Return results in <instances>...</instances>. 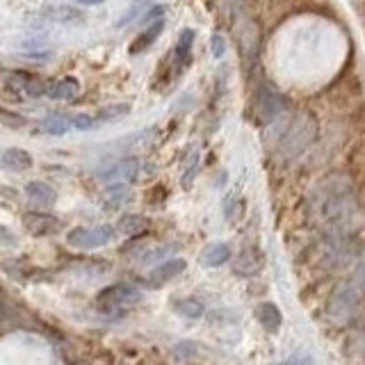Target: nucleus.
<instances>
[{
  "mask_svg": "<svg viewBox=\"0 0 365 365\" xmlns=\"http://www.w3.org/2000/svg\"><path fill=\"white\" fill-rule=\"evenodd\" d=\"M308 201H310V211L336 231H343V226L349 222V217L359 208L354 183L347 176H331L327 181H322L310 192Z\"/></svg>",
  "mask_w": 365,
  "mask_h": 365,
  "instance_id": "nucleus-1",
  "label": "nucleus"
},
{
  "mask_svg": "<svg viewBox=\"0 0 365 365\" xmlns=\"http://www.w3.org/2000/svg\"><path fill=\"white\" fill-rule=\"evenodd\" d=\"M315 119L310 114H299L297 119L292 121V126L285 133L283 142H281V151L285 155H299L306 146L313 142L315 137Z\"/></svg>",
  "mask_w": 365,
  "mask_h": 365,
  "instance_id": "nucleus-2",
  "label": "nucleus"
},
{
  "mask_svg": "<svg viewBox=\"0 0 365 365\" xmlns=\"http://www.w3.org/2000/svg\"><path fill=\"white\" fill-rule=\"evenodd\" d=\"M114 238V226L110 224H100V226L87 229V226H75L66 233V244L73 249H98L105 247Z\"/></svg>",
  "mask_w": 365,
  "mask_h": 365,
  "instance_id": "nucleus-3",
  "label": "nucleus"
},
{
  "mask_svg": "<svg viewBox=\"0 0 365 365\" xmlns=\"http://www.w3.org/2000/svg\"><path fill=\"white\" fill-rule=\"evenodd\" d=\"M359 301H361V283L345 281L331 292V297L327 301V313L331 317H347L354 313Z\"/></svg>",
  "mask_w": 365,
  "mask_h": 365,
  "instance_id": "nucleus-4",
  "label": "nucleus"
},
{
  "mask_svg": "<svg viewBox=\"0 0 365 365\" xmlns=\"http://www.w3.org/2000/svg\"><path fill=\"white\" fill-rule=\"evenodd\" d=\"M142 299V292H139L135 285H126V283H116L112 288H105L103 292L96 297L98 308L103 310H114L119 306H128L135 304V301Z\"/></svg>",
  "mask_w": 365,
  "mask_h": 365,
  "instance_id": "nucleus-5",
  "label": "nucleus"
},
{
  "mask_svg": "<svg viewBox=\"0 0 365 365\" xmlns=\"http://www.w3.org/2000/svg\"><path fill=\"white\" fill-rule=\"evenodd\" d=\"M347 172H349V181L354 183L356 204L365 206V139H361V142L354 146V151L349 153Z\"/></svg>",
  "mask_w": 365,
  "mask_h": 365,
  "instance_id": "nucleus-6",
  "label": "nucleus"
},
{
  "mask_svg": "<svg viewBox=\"0 0 365 365\" xmlns=\"http://www.w3.org/2000/svg\"><path fill=\"white\" fill-rule=\"evenodd\" d=\"M285 107H288V100L274 89L260 87L258 94H256V110H258V114H260V121L271 123L283 114Z\"/></svg>",
  "mask_w": 365,
  "mask_h": 365,
  "instance_id": "nucleus-7",
  "label": "nucleus"
},
{
  "mask_svg": "<svg viewBox=\"0 0 365 365\" xmlns=\"http://www.w3.org/2000/svg\"><path fill=\"white\" fill-rule=\"evenodd\" d=\"M35 165L33 155L26 149H19V146H7V149H0V169L5 172H30Z\"/></svg>",
  "mask_w": 365,
  "mask_h": 365,
  "instance_id": "nucleus-8",
  "label": "nucleus"
},
{
  "mask_svg": "<svg viewBox=\"0 0 365 365\" xmlns=\"http://www.w3.org/2000/svg\"><path fill=\"white\" fill-rule=\"evenodd\" d=\"M142 162L139 158H123L119 162H114L112 167H107L105 172H100V178L107 183H123V181H133L139 174Z\"/></svg>",
  "mask_w": 365,
  "mask_h": 365,
  "instance_id": "nucleus-9",
  "label": "nucleus"
},
{
  "mask_svg": "<svg viewBox=\"0 0 365 365\" xmlns=\"http://www.w3.org/2000/svg\"><path fill=\"white\" fill-rule=\"evenodd\" d=\"M21 222H23V226L30 233H35V235H53V233H57L62 229V222L57 217L46 215V213H26L21 217Z\"/></svg>",
  "mask_w": 365,
  "mask_h": 365,
  "instance_id": "nucleus-10",
  "label": "nucleus"
},
{
  "mask_svg": "<svg viewBox=\"0 0 365 365\" xmlns=\"http://www.w3.org/2000/svg\"><path fill=\"white\" fill-rule=\"evenodd\" d=\"M42 17L48 23H60V26H75V23L84 21L82 10L75 5H48L42 10Z\"/></svg>",
  "mask_w": 365,
  "mask_h": 365,
  "instance_id": "nucleus-11",
  "label": "nucleus"
},
{
  "mask_svg": "<svg viewBox=\"0 0 365 365\" xmlns=\"http://www.w3.org/2000/svg\"><path fill=\"white\" fill-rule=\"evenodd\" d=\"M194 37H197V35H194L192 28H185V30H181V35H178V42L174 46V60H172L176 73H181V71H185V69L190 66Z\"/></svg>",
  "mask_w": 365,
  "mask_h": 365,
  "instance_id": "nucleus-12",
  "label": "nucleus"
},
{
  "mask_svg": "<svg viewBox=\"0 0 365 365\" xmlns=\"http://www.w3.org/2000/svg\"><path fill=\"white\" fill-rule=\"evenodd\" d=\"M162 30H165V19L151 21L149 26H146L144 33H139L135 42L130 44L128 53H130V55H139V53H144L146 48H151V46L158 42V37L162 35Z\"/></svg>",
  "mask_w": 365,
  "mask_h": 365,
  "instance_id": "nucleus-13",
  "label": "nucleus"
},
{
  "mask_svg": "<svg viewBox=\"0 0 365 365\" xmlns=\"http://www.w3.org/2000/svg\"><path fill=\"white\" fill-rule=\"evenodd\" d=\"M185 267H188V262H185L183 258H174V260H167V262H160L158 267L151 269L149 274V283H153L155 288L167 281H172V278H176L178 274H183Z\"/></svg>",
  "mask_w": 365,
  "mask_h": 365,
  "instance_id": "nucleus-14",
  "label": "nucleus"
},
{
  "mask_svg": "<svg viewBox=\"0 0 365 365\" xmlns=\"http://www.w3.org/2000/svg\"><path fill=\"white\" fill-rule=\"evenodd\" d=\"M78 96H80V82H78V78L66 75V78H60V80H53V87H51L48 98L71 103V100H75Z\"/></svg>",
  "mask_w": 365,
  "mask_h": 365,
  "instance_id": "nucleus-15",
  "label": "nucleus"
},
{
  "mask_svg": "<svg viewBox=\"0 0 365 365\" xmlns=\"http://www.w3.org/2000/svg\"><path fill=\"white\" fill-rule=\"evenodd\" d=\"M26 194L33 204L42 206V208H48V206H55L57 201V192L55 188H51L48 183H42V181H30L26 185Z\"/></svg>",
  "mask_w": 365,
  "mask_h": 365,
  "instance_id": "nucleus-16",
  "label": "nucleus"
},
{
  "mask_svg": "<svg viewBox=\"0 0 365 365\" xmlns=\"http://www.w3.org/2000/svg\"><path fill=\"white\" fill-rule=\"evenodd\" d=\"M71 128H73V121H71V116H66V114H51L42 121V130L46 135H53V137L66 135Z\"/></svg>",
  "mask_w": 365,
  "mask_h": 365,
  "instance_id": "nucleus-17",
  "label": "nucleus"
},
{
  "mask_svg": "<svg viewBox=\"0 0 365 365\" xmlns=\"http://www.w3.org/2000/svg\"><path fill=\"white\" fill-rule=\"evenodd\" d=\"M231 258V247L224 242H215L211 247H206V251L201 253V262L206 267H220Z\"/></svg>",
  "mask_w": 365,
  "mask_h": 365,
  "instance_id": "nucleus-18",
  "label": "nucleus"
},
{
  "mask_svg": "<svg viewBox=\"0 0 365 365\" xmlns=\"http://www.w3.org/2000/svg\"><path fill=\"white\" fill-rule=\"evenodd\" d=\"M130 199V190L126 183H110L105 190V208L107 211H116V208H121L126 201Z\"/></svg>",
  "mask_w": 365,
  "mask_h": 365,
  "instance_id": "nucleus-19",
  "label": "nucleus"
},
{
  "mask_svg": "<svg viewBox=\"0 0 365 365\" xmlns=\"http://www.w3.org/2000/svg\"><path fill=\"white\" fill-rule=\"evenodd\" d=\"M30 78H33V73L21 71V69H14V71H7V73H5L3 82H5V87L12 91V94L26 96V87H28Z\"/></svg>",
  "mask_w": 365,
  "mask_h": 365,
  "instance_id": "nucleus-20",
  "label": "nucleus"
},
{
  "mask_svg": "<svg viewBox=\"0 0 365 365\" xmlns=\"http://www.w3.org/2000/svg\"><path fill=\"white\" fill-rule=\"evenodd\" d=\"M258 320H260V324L267 331H278V327H281V322H283V317H281V310L271 304V301H265V304L258 306Z\"/></svg>",
  "mask_w": 365,
  "mask_h": 365,
  "instance_id": "nucleus-21",
  "label": "nucleus"
},
{
  "mask_svg": "<svg viewBox=\"0 0 365 365\" xmlns=\"http://www.w3.org/2000/svg\"><path fill=\"white\" fill-rule=\"evenodd\" d=\"M51 87H53V80H48V78H39L33 73V78H30V82L26 87V96L28 98H48Z\"/></svg>",
  "mask_w": 365,
  "mask_h": 365,
  "instance_id": "nucleus-22",
  "label": "nucleus"
},
{
  "mask_svg": "<svg viewBox=\"0 0 365 365\" xmlns=\"http://www.w3.org/2000/svg\"><path fill=\"white\" fill-rule=\"evenodd\" d=\"M130 114V105L128 103H116V105H107V107H100V110L94 114L96 123H107V121H116L121 116Z\"/></svg>",
  "mask_w": 365,
  "mask_h": 365,
  "instance_id": "nucleus-23",
  "label": "nucleus"
},
{
  "mask_svg": "<svg viewBox=\"0 0 365 365\" xmlns=\"http://www.w3.org/2000/svg\"><path fill=\"white\" fill-rule=\"evenodd\" d=\"M149 7H151V0H135V3L126 10V14H123V17L119 19V23H116V26H119V28L130 26L133 21L142 19V14L149 10Z\"/></svg>",
  "mask_w": 365,
  "mask_h": 365,
  "instance_id": "nucleus-24",
  "label": "nucleus"
},
{
  "mask_svg": "<svg viewBox=\"0 0 365 365\" xmlns=\"http://www.w3.org/2000/svg\"><path fill=\"white\" fill-rule=\"evenodd\" d=\"M174 306L178 313L183 317H190V320H199V317L204 315V304L197 299H178Z\"/></svg>",
  "mask_w": 365,
  "mask_h": 365,
  "instance_id": "nucleus-25",
  "label": "nucleus"
},
{
  "mask_svg": "<svg viewBox=\"0 0 365 365\" xmlns=\"http://www.w3.org/2000/svg\"><path fill=\"white\" fill-rule=\"evenodd\" d=\"M144 226H146V220H144V217H139V215H126V217H121V220H119V226H116V229H119L121 233H128V235H130V233L142 231Z\"/></svg>",
  "mask_w": 365,
  "mask_h": 365,
  "instance_id": "nucleus-26",
  "label": "nucleus"
},
{
  "mask_svg": "<svg viewBox=\"0 0 365 365\" xmlns=\"http://www.w3.org/2000/svg\"><path fill=\"white\" fill-rule=\"evenodd\" d=\"M0 123H5V126L10 128H23L28 123V119L23 114H17L12 110H5V107H0Z\"/></svg>",
  "mask_w": 365,
  "mask_h": 365,
  "instance_id": "nucleus-27",
  "label": "nucleus"
},
{
  "mask_svg": "<svg viewBox=\"0 0 365 365\" xmlns=\"http://www.w3.org/2000/svg\"><path fill=\"white\" fill-rule=\"evenodd\" d=\"M211 53H213L215 60H222L224 57V53H226V39H224V35L215 33L211 37Z\"/></svg>",
  "mask_w": 365,
  "mask_h": 365,
  "instance_id": "nucleus-28",
  "label": "nucleus"
},
{
  "mask_svg": "<svg viewBox=\"0 0 365 365\" xmlns=\"http://www.w3.org/2000/svg\"><path fill=\"white\" fill-rule=\"evenodd\" d=\"M71 121H73V128H78V130L96 128V119L91 114H75V116H71Z\"/></svg>",
  "mask_w": 365,
  "mask_h": 365,
  "instance_id": "nucleus-29",
  "label": "nucleus"
},
{
  "mask_svg": "<svg viewBox=\"0 0 365 365\" xmlns=\"http://www.w3.org/2000/svg\"><path fill=\"white\" fill-rule=\"evenodd\" d=\"M0 242L3 244H10V247H17L19 244V238L7 229V226H0Z\"/></svg>",
  "mask_w": 365,
  "mask_h": 365,
  "instance_id": "nucleus-30",
  "label": "nucleus"
},
{
  "mask_svg": "<svg viewBox=\"0 0 365 365\" xmlns=\"http://www.w3.org/2000/svg\"><path fill=\"white\" fill-rule=\"evenodd\" d=\"M75 5H84V7H91V5H103L105 0H71Z\"/></svg>",
  "mask_w": 365,
  "mask_h": 365,
  "instance_id": "nucleus-31",
  "label": "nucleus"
}]
</instances>
